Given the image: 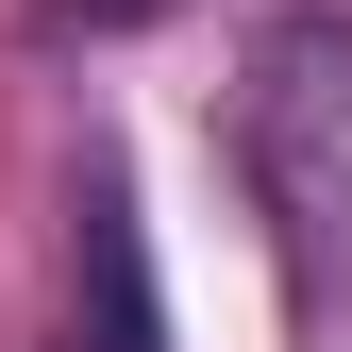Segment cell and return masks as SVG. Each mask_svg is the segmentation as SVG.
<instances>
[{"label":"cell","mask_w":352,"mask_h":352,"mask_svg":"<svg viewBox=\"0 0 352 352\" xmlns=\"http://www.w3.org/2000/svg\"><path fill=\"white\" fill-rule=\"evenodd\" d=\"M84 352H168L151 235H135V185H118V168H84Z\"/></svg>","instance_id":"cell-2"},{"label":"cell","mask_w":352,"mask_h":352,"mask_svg":"<svg viewBox=\"0 0 352 352\" xmlns=\"http://www.w3.org/2000/svg\"><path fill=\"white\" fill-rule=\"evenodd\" d=\"M235 135H252V185H269L302 235H352V17L336 0H302V17L252 34Z\"/></svg>","instance_id":"cell-1"}]
</instances>
